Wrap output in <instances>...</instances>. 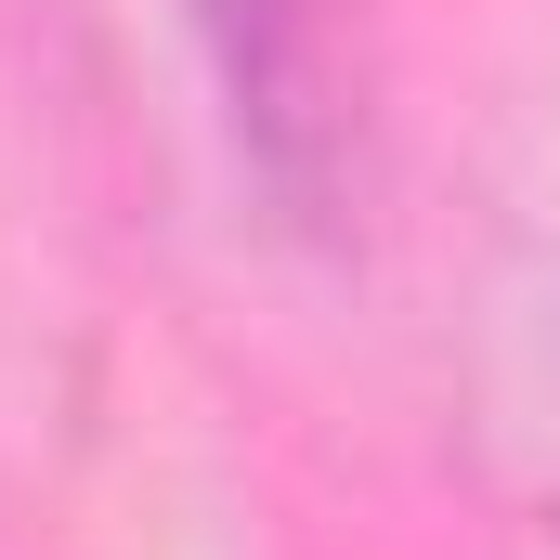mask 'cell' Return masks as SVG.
Returning <instances> with one entry per match:
<instances>
[{
	"instance_id": "1",
	"label": "cell",
	"mask_w": 560,
	"mask_h": 560,
	"mask_svg": "<svg viewBox=\"0 0 560 560\" xmlns=\"http://www.w3.org/2000/svg\"><path fill=\"white\" fill-rule=\"evenodd\" d=\"M235 143L287 222H352L365 143H378V39L365 0H183Z\"/></svg>"
}]
</instances>
